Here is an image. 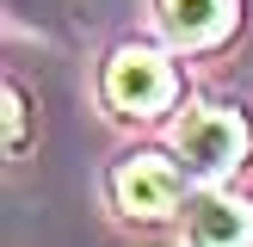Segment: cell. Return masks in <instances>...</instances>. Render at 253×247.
Wrapping results in <instances>:
<instances>
[{"label": "cell", "mask_w": 253, "mask_h": 247, "mask_svg": "<svg viewBox=\"0 0 253 247\" xmlns=\"http://www.w3.org/2000/svg\"><path fill=\"white\" fill-rule=\"evenodd\" d=\"M173 49V43H167ZM155 43H118L99 68V99H105L111 118L124 124H155L179 105L185 81H179V62Z\"/></svg>", "instance_id": "cell-1"}, {"label": "cell", "mask_w": 253, "mask_h": 247, "mask_svg": "<svg viewBox=\"0 0 253 247\" xmlns=\"http://www.w3.org/2000/svg\"><path fill=\"white\" fill-rule=\"evenodd\" d=\"M173 155L185 161L198 185L210 179H235L253 155V124L241 105H222V99H204V105H185L179 124H173Z\"/></svg>", "instance_id": "cell-2"}, {"label": "cell", "mask_w": 253, "mask_h": 247, "mask_svg": "<svg viewBox=\"0 0 253 247\" xmlns=\"http://www.w3.org/2000/svg\"><path fill=\"white\" fill-rule=\"evenodd\" d=\"M192 173H185L179 155H161V148H136V155L111 161L105 173V192H111V210L130 222H167V216H185V198H192Z\"/></svg>", "instance_id": "cell-3"}, {"label": "cell", "mask_w": 253, "mask_h": 247, "mask_svg": "<svg viewBox=\"0 0 253 247\" xmlns=\"http://www.w3.org/2000/svg\"><path fill=\"white\" fill-rule=\"evenodd\" d=\"M185 241L198 247H253V198H241L229 179H210L185 198Z\"/></svg>", "instance_id": "cell-4"}, {"label": "cell", "mask_w": 253, "mask_h": 247, "mask_svg": "<svg viewBox=\"0 0 253 247\" xmlns=\"http://www.w3.org/2000/svg\"><path fill=\"white\" fill-rule=\"evenodd\" d=\"M155 12L179 56H210L241 31V0H155Z\"/></svg>", "instance_id": "cell-5"}, {"label": "cell", "mask_w": 253, "mask_h": 247, "mask_svg": "<svg viewBox=\"0 0 253 247\" xmlns=\"http://www.w3.org/2000/svg\"><path fill=\"white\" fill-rule=\"evenodd\" d=\"M74 6H81V0H6L12 25H25V31H37V37H62L74 25Z\"/></svg>", "instance_id": "cell-6"}, {"label": "cell", "mask_w": 253, "mask_h": 247, "mask_svg": "<svg viewBox=\"0 0 253 247\" xmlns=\"http://www.w3.org/2000/svg\"><path fill=\"white\" fill-rule=\"evenodd\" d=\"M31 148V99L25 86H6V155H25Z\"/></svg>", "instance_id": "cell-7"}]
</instances>
